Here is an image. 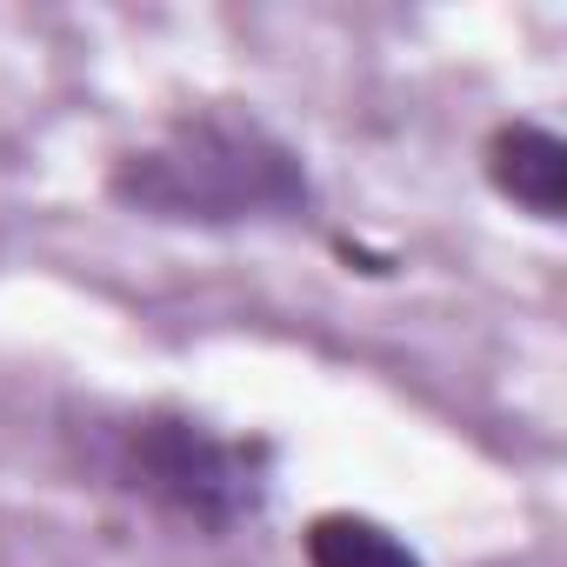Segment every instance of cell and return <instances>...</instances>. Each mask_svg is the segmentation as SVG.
Segmentation results:
<instances>
[{"instance_id":"6da1fadb","label":"cell","mask_w":567,"mask_h":567,"mask_svg":"<svg viewBox=\"0 0 567 567\" xmlns=\"http://www.w3.org/2000/svg\"><path fill=\"white\" fill-rule=\"evenodd\" d=\"M107 194L167 227H260L301 220L315 207L308 161L247 107H194L154 141L127 147L107 174Z\"/></svg>"},{"instance_id":"3957f363","label":"cell","mask_w":567,"mask_h":567,"mask_svg":"<svg viewBox=\"0 0 567 567\" xmlns=\"http://www.w3.org/2000/svg\"><path fill=\"white\" fill-rule=\"evenodd\" d=\"M487 181L501 200H514L534 220L567 214V141L540 121H507L487 141Z\"/></svg>"},{"instance_id":"277c9868","label":"cell","mask_w":567,"mask_h":567,"mask_svg":"<svg viewBox=\"0 0 567 567\" xmlns=\"http://www.w3.org/2000/svg\"><path fill=\"white\" fill-rule=\"evenodd\" d=\"M301 554L308 567H427L394 527L368 520V514H315L308 534H301Z\"/></svg>"},{"instance_id":"7a4b0ae2","label":"cell","mask_w":567,"mask_h":567,"mask_svg":"<svg viewBox=\"0 0 567 567\" xmlns=\"http://www.w3.org/2000/svg\"><path fill=\"white\" fill-rule=\"evenodd\" d=\"M107 467L121 487L147 494L174 520H194L207 534H227L254 520L274 494V447L247 434H220L214 421L187 408H141L114 421Z\"/></svg>"}]
</instances>
